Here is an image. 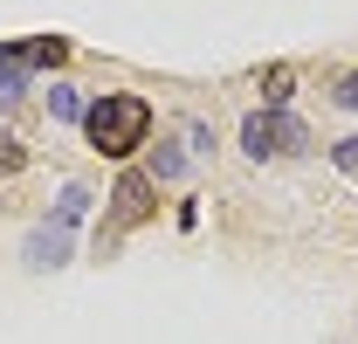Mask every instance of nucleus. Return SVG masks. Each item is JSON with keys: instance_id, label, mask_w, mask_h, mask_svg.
I'll use <instances>...</instances> for the list:
<instances>
[{"instance_id": "1", "label": "nucleus", "mask_w": 358, "mask_h": 344, "mask_svg": "<svg viewBox=\"0 0 358 344\" xmlns=\"http://www.w3.org/2000/svg\"><path fill=\"white\" fill-rule=\"evenodd\" d=\"M83 138H90V152H103V159H131L138 145L152 138V103L138 89H103L96 103H83Z\"/></svg>"}, {"instance_id": "2", "label": "nucleus", "mask_w": 358, "mask_h": 344, "mask_svg": "<svg viewBox=\"0 0 358 344\" xmlns=\"http://www.w3.org/2000/svg\"><path fill=\"white\" fill-rule=\"evenodd\" d=\"M303 145H310V131L296 124L289 110H255V117L241 124V152H248V159H296Z\"/></svg>"}, {"instance_id": "3", "label": "nucleus", "mask_w": 358, "mask_h": 344, "mask_svg": "<svg viewBox=\"0 0 358 344\" xmlns=\"http://www.w3.org/2000/svg\"><path fill=\"white\" fill-rule=\"evenodd\" d=\"M110 200H117V214H110V227H103V234H96V241H103V248H110V241H117V234H124V227H138V220L152 214V179H145V172H124V179H117V193H110Z\"/></svg>"}, {"instance_id": "4", "label": "nucleus", "mask_w": 358, "mask_h": 344, "mask_svg": "<svg viewBox=\"0 0 358 344\" xmlns=\"http://www.w3.org/2000/svg\"><path fill=\"white\" fill-rule=\"evenodd\" d=\"M28 261H35V268H62V261H69V234H62V227H35V234H28Z\"/></svg>"}, {"instance_id": "5", "label": "nucleus", "mask_w": 358, "mask_h": 344, "mask_svg": "<svg viewBox=\"0 0 358 344\" xmlns=\"http://www.w3.org/2000/svg\"><path fill=\"white\" fill-rule=\"evenodd\" d=\"M28 89V55H21V42H0V103H14Z\"/></svg>"}, {"instance_id": "6", "label": "nucleus", "mask_w": 358, "mask_h": 344, "mask_svg": "<svg viewBox=\"0 0 358 344\" xmlns=\"http://www.w3.org/2000/svg\"><path fill=\"white\" fill-rule=\"evenodd\" d=\"M83 214H90V186H62V200H55V220H48V227H62V234H69Z\"/></svg>"}, {"instance_id": "7", "label": "nucleus", "mask_w": 358, "mask_h": 344, "mask_svg": "<svg viewBox=\"0 0 358 344\" xmlns=\"http://www.w3.org/2000/svg\"><path fill=\"white\" fill-rule=\"evenodd\" d=\"M21 55H28V69H55L69 55V42L62 35H35V42H21Z\"/></svg>"}, {"instance_id": "8", "label": "nucleus", "mask_w": 358, "mask_h": 344, "mask_svg": "<svg viewBox=\"0 0 358 344\" xmlns=\"http://www.w3.org/2000/svg\"><path fill=\"white\" fill-rule=\"evenodd\" d=\"M289 83H296V69H268V76H262V89H268V110H282V103H289Z\"/></svg>"}, {"instance_id": "9", "label": "nucleus", "mask_w": 358, "mask_h": 344, "mask_svg": "<svg viewBox=\"0 0 358 344\" xmlns=\"http://www.w3.org/2000/svg\"><path fill=\"white\" fill-rule=\"evenodd\" d=\"M48 110H55V117H76V124H83V96H76V89H48Z\"/></svg>"}, {"instance_id": "10", "label": "nucleus", "mask_w": 358, "mask_h": 344, "mask_svg": "<svg viewBox=\"0 0 358 344\" xmlns=\"http://www.w3.org/2000/svg\"><path fill=\"white\" fill-rule=\"evenodd\" d=\"M338 103H352V110H358V69L345 76V83H338Z\"/></svg>"}, {"instance_id": "11", "label": "nucleus", "mask_w": 358, "mask_h": 344, "mask_svg": "<svg viewBox=\"0 0 358 344\" xmlns=\"http://www.w3.org/2000/svg\"><path fill=\"white\" fill-rule=\"evenodd\" d=\"M21 166V145H7V152H0V172H14Z\"/></svg>"}]
</instances>
